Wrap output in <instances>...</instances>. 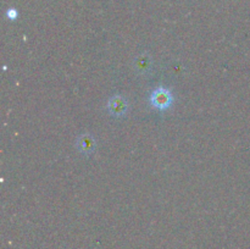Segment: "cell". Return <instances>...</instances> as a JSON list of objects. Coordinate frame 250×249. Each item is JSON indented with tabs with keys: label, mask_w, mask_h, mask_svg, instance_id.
Segmentation results:
<instances>
[{
	"label": "cell",
	"mask_w": 250,
	"mask_h": 249,
	"mask_svg": "<svg viewBox=\"0 0 250 249\" xmlns=\"http://www.w3.org/2000/svg\"><path fill=\"white\" fill-rule=\"evenodd\" d=\"M150 103L155 109L164 111V110L168 109L171 106V104L173 103V97L170 90L160 87L151 93Z\"/></svg>",
	"instance_id": "cell-1"
},
{
	"label": "cell",
	"mask_w": 250,
	"mask_h": 249,
	"mask_svg": "<svg viewBox=\"0 0 250 249\" xmlns=\"http://www.w3.org/2000/svg\"><path fill=\"white\" fill-rule=\"evenodd\" d=\"M107 109H109L110 114L112 116L121 117L126 115L127 110H128V103H127V100L122 95H114V97L109 99Z\"/></svg>",
	"instance_id": "cell-2"
},
{
	"label": "cell",
	"mask_w": 250,
	"mask_h": 249,
	"mask_svg": "<svg viewBox=\"0 0 250 249\" xmlns=\"http://www.w3.org/2000/svg\"><path fill=\"white\" fill-rule=\"evenodd\" d=\"M77 148L81 153L85 154V155H89V154H92L95 149L94 138L88 133L82 134V136L78 137L77 139Z\"/></svg>",
	"instance_id": "cell-3"
},
{
	"label": "cell",
	"mask_w": 250,
	"mask_h": 249,
	"mask_svg": "<svg viewBox=\"0 0 250 249\" xmlns=\"http://www.w3.org/2000/svg\"><path fill=\"white\" fill-rule=\"evenodd\" d=\"M134 66H136V71L138 73H142V75L148 73L151 68L150 56L146 55V54L138 56V58L136 59V65Z\"/></svg>",
	"instance_id": "cell-4"
},
{
	"label": "cell",
	"mask_w": 250,
	"mask_h": 249,
	"mask_svg": "<svg viewBox=\"0 0 250 249\" xmlns=\"http://www.w3.org/2000/svg\"><path fill=\"white\" fill-rule=\"evenodd\" d=\"M7 16H9V19H11V20H14V19H16L17 17V12H16V10H9V11H7Z\"/></svg>",
	"instance_id": "cell-5"
}]
</instances>
